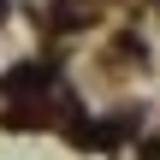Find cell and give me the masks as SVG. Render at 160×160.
<instances>
[{
  "instance_id": "6da1fadb",
  "label": "cell",
  "mask_w": 160,
  "mask_h": 160,
  "mask_svg": "<svg viewBox=\"0 0 160 160\" xmlns=\"http://www.w3.org/2000/svg\"><path fill=\"white\" fill-rule=\"evenodd\" d=\"M6 89H18V95H36V89H48V65H18V71L6 77Z\"/></svg>"
},
{
  "instance_id": "7a4b0ae2",
  "label": "cell",
  "mask_w": 160,
  "mask_h": 160,
  "mask_svg": "<svg viewBox=\"0 0 160 160\" xmlns=\"http://www.w3.org/2000/svg\"><path fill=\"white\" fill-rule=\"evenodd\" d=\"M0 18H6V0H0Z\"/></svg>"
}]
</instances>
